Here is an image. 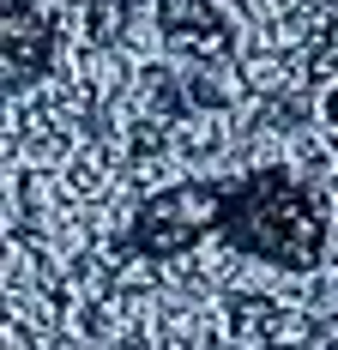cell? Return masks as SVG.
<instances>
[{"label": "cell", "mask_w": 338, "mask_h": 350, "mask_svg": "<svg viewBox=\"0 0 338 350\" xmlns=\"http://www.w3.org/2000/svg\"><path fill=\"white\" fill-rule=\"evenodd\" d=\"M218 236H230L242 254L284 266V272H308L326 254V217L314 206V193L296 187L284 170H260L236 181L224 193V224Z\"/></svg>", "instance_id": "6da1fadb"}, {"label": "cell", "mask_w": 338, "mask_h": 350, "mask_svg": "<svg viewBox=\"0 0 338 350\" xmlns=\"http://www.w3.org/2000/svg\"><path fill=\"white\" fill-rule=\"evenodd\" d=\"M224 193L230 187H211V181H181V187H164L157 200H145L133 211V230H127V247L145 254V260H175L187 247L211 236L224 224Z\"/></svg>", "instance_id": "7a4b0ae2"}, {"label": "cell", "mask_w": 338, "mask_h": 350, "mask_svg": "<svg viewBox=\"0 0 338 350\" xmlns=\"http://www.w3.org/2000/svg\"><path fill=\"white\" fill-rule=\"evenodd\" d=\"M55 61V31L31 0H6V91H25Z\"/></svg>", "instance_id": "3957f363"}, {"label": "cell", "mask_w": 338, "mask_h": 350, "mask_svg": "<svg viewBox=\"0 0 338 350\" xmlns=\"http://www.w3.org/2000/svg\"><path fill=\"white\" fill-rule=\"evenodd\" d=\"M157 25L181 49H218L224 42V25H218L211 0H157Z\"/></svg>", "instance_id": "277c9868"}]
</instances>
